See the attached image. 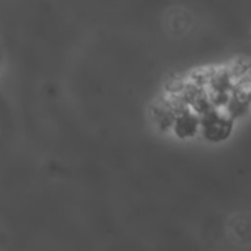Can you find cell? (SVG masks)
<instances>
[{
  "instance_id": "6da1fadb",
  "label": "cell",
  "mask_w": 251,
  "mask_h": 251,
  "mask_svg": "<svg viewBox=\"0 0 251 251\" xmlns=\"http://www.w3.org/2000/svg\"><path fill=\"white\" fill-rule=\"evenodd\" d=\"M235 118L230 114L227 105H211L201 114L200 135L211 144L226 141L233 130Z\"/></svg>"
},
{
  "instance_id": "3957f363",
  "label": "cell",
  "mask_w": 251,
  "mask_h": 251,
  "mask_svg": "<svg viewBox=\"0 0 251 251\" xmlns=\"http://www.w3.org/2000/svg\"><path fill=\"white\" fill-rule=\"evenodd\" d=\"M180 108L173 103L170 99H167L164 95L157 99L151 106H150V118H151V123L154 127L158 130V132H170L172 130V124H173V120L176 117V112L179 111Z\"/></svg>"
},
{
  "instance_id": "277c9868",
  "label": "cell",
  "mask_w": 251,
  "mask_h": 251,
  "mask_svg": "<svg viewBox=\"0 0 251 251\" xmlns=\"http://www.w3.org/2000/svg\"><path fill=\"white\" fill-rule=\"evenodd\" d=\"M230 98L244 106H250L251 103V65H247L245 71L233 83Z\"/></svg>"
},
{
  "instance_id": "7a4b0ae2",
  "label": "cell",
  "mask_w": 251,
  "mask_h": 251,
  "mask_svg": "<svg viewBox=\"0 0 251 251\" xmlns=\"http://www.w3.org/2000/svg\"><path fill=\"white\" fill-rule=\"evenodd\" d=\"M200 123L201 115L191 106L185 105L176 112L170 132L182 141L194 139L200 135Z\"/></svg>"
}]
</instances>
